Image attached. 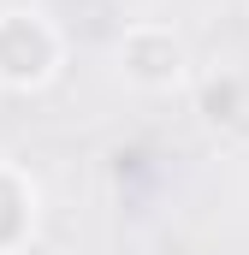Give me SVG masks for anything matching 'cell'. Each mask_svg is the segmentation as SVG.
<instances>
[{"mask_svg":"<svg viewBox=\"0 0 249 255\" xmlns=\"http://www.w3.org/2000/svg\"><path fill=\"white\" fill-rule=\"evenodd\" d=\"M54 60H60V42L36 12H0V83L30 89L54 71Z\"/></svg>","mask_w":249,"mask_h":255,"instance_id":"6da1fadb","label":"cell"},{"mask_svg":"<svg viewBox=\"0 0 249 255\" xmlns=\"http://www.w3.org/2000/svg\"><path fill=\"white\" fill-rule=\"evenodd\" d=\"M119 65H124V77L142 83V89H172V83L184 77V48H178L172 30L136 24V30L119 42Z\"/></svg>","mask_w":249,"mask_h":255,"instance_id":"7a4b0ae2","label":"cell"},{"mask_svg":"<svg viewBox=\"0 0 249 255\" xmlns=\"http://www.w3.org/2000/svg\"><path fill=\"white\" fill-rule=\"evenodd\" d=\"M238 113H244V77H232V71L208 77L202 83V119L208 125H238Z\"/></svg>","mask_w":249,"mask_h":255,"instance_id":"3957f363","label":"cell"}]
</instances>
